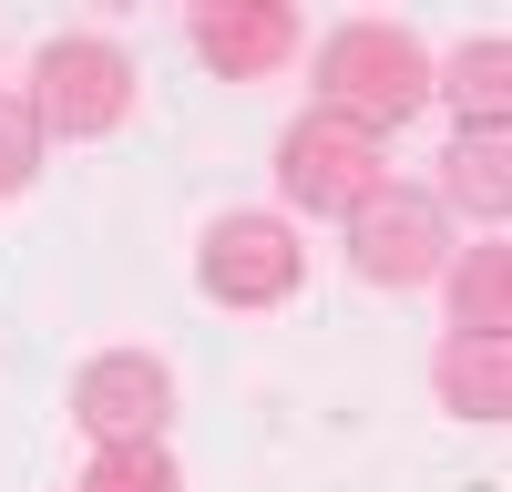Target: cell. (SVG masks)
Instances as JSON below:
<instances>
[{"instance_id": "6da1fadb", "label": "cell", "mask_w": 512, "mask_h": 492, "mask_svg": "<svg viewBox=\"0 0 512 492\" xmlns=\"http://www.w3.org/2000/svg\"><path fill=\"white\" fill-rule=\"evenodd\" d=\"M420 103H431V52H420V31H400V21H338L318 41V113H338V123H359V134L390 144Z\"/></svg>"}, {"instance_id": "7a4b0ae2", "label": "cell", "mask_w": 512, "mask_h": 492, "mask_svg": "<svg viewBox=\"0 0 512 492\" xmlns=\"http://www.w3.org/2000/svg\"><path fill=\"white\" fill-rule=\"evenodd\" d=\"M134 93H144V72H134V52L123 41H103V31H52L31 52V123H41V144H103V134H123L134 123Z\"/></svg>"}, {"instance_id": "3957f363", "label": "cell", "mask_w": 512, "mask_h": 492, "mask_svg": "<svg viewBox=\"0 0 512 492\" xmlns=\"http://www.w3.org/2000/svg\"><path fill=\"white\" fill-rule=\"evenodd\" d=\"M379 185H390V144L359 134V123L297 113L287 134H277V195L297 205V216H338V226H349Z\"/></svg>"}, {"instance_id": "277c9868", "label": "cell", "mask_w": 512, "mask_h": 492, "mask_svg": "<svg viewBox=\"0 0 512 492\" xmlns=\"http://www.w3.org/2000/svg\"><path fill=\"white\" fill-rule=\"evenodd\" d=\"M297 277H308V246H297V226L287 216H216L205 226V246H195V287L216 308H287L297 298Z\"/></svg>"}, {"instance_id": "5b68a950", "label": "cell", "mask_w": 512, "mask_h": 492, "mask_svg": "<svg viewBox=\"0 0 512 492\" xmlns=\"http://www.w3.org/2000/svg\"><path fill=\"white\" fill-rule=\"evenodd\" d=\"M441 267H451V216L420 185H379L349 216V277L359 287H390L400 298V287H431Z\"/></svg>"}, {"instance_id": "8992f818", "label": "cell", "mask_w": 512, "mask_h": 492, "mask_svg": "<svg viewBox=\"0 0 512 492\" xmlns=\"http://www.w3.org/2000/svg\"><path fill=\"white\" fill-rule=\"evenodd\" d=\"M72 421L93 451H134V441H164V421H175V369H164L154 349H103L72 369Z\"/></svg>"}, {"instance_id": "52a82bcc", "label": "cell", "mask_w": 512, "mask_h": 492, "mask_svg": "<svg viewBox=\"0 0 512 492\" xmlns=\"http://www.w3.org/2000/svg\"><path fill=\"white\" fill-rule=\"evenodd\" d=\"M185 41H195V62L216 72V82H267V72H287V62H297L308 21H297L287 0H195Z\"/></svg>"}, {"instance_id": "ba28073f", "label": "cell", "mask_w": 512, "mask_h": 492, "mask_svg": "<svg viewBox=\"0 0 512 492\" xmlns=\"http://www.w3.org/2000/svg\"><path fill=\"white\" fill-rule=\"evenodd\" d=\"M431 205H441V216L461 205V216H482V226L502 236V216H512V134H502V123H461V134H451Z\"/></svg>"}, {"instance_id": "9c48e42d", "label": "cell", "mask_w": 512, "mask_h": 492, "mask_svg": "<svg viewBox=\"0 0 512 492\" xmlns=\"http://www.w3.org/2000/svg\"><path fill=\"white\" fill-rule=\"evenodd\" d=\"M431 390H441V410H451V421L502 431V421H512V339H441Z\"/></svg>"}, {"instance_id": "30bf717a", "label": "cell", "mask_w": 512, "mask_h": 492, "mask_svg": "<svg viewBox=\"0 0 512 492\" xmlns=\"http://www.w3.org/2000/svg\"><path fill=\"white\" fill-rule=\"evenodd\" d=\"M441 287H451V339H512V246L502 236L461 246Z\"/></svg>"}, {"instance_id": "8fae6325", "label": "cell", "mask_w": 512, "mask_h": 492, "mask_svg": "<svg viewBox=\"0 0 512 492\" xmlns=\"http://www.w3.org/2000/svg\"><path fill=\"white\" fill-rule=\"evenodd\" d=\"M431 93H451L461 123H502V103H512V41H502V31L461 41L451 62H431Z\"/></svg>"}, {"instance_id": "7c38bea8", "label": "cell", "mask_w": 512, "mask_h": 492, "mask_svg": "<svg viewBox=\"0 0 512 492\" xmlns=\"http://www.w3.org/2000/svg\"><path fill=\"white\" fill-rule=\"evenodd\" d=\"M82 492H185V472H175V451H164V441H134V451H93Z\"/></svg>"}, {"instance_id": "4fadbf2b", "label": "cell", "mask_w": 512, "mask_h": 492, "mask_svg": "<svg viewBox=\"0 0 512 492\" xmlns=\"http://www.w3.org/2000/svg\"><path fill=\"white\" fill-rule=\"evenodd\" d=\"M31 175H41V123L21 93H0V195H31Z\"/></svg>"}]
</instances>
